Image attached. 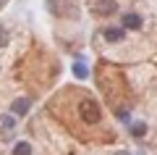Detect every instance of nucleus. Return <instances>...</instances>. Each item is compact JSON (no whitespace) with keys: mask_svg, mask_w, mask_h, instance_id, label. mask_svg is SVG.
<instances>
[{"mask_svg":"<svg viewBox=\"0 0 157 155\" xmlns=\"http://www.w3.org/2000/svg\"><path fill=\"white\" fill-rule=\"evenodd\" d=\"M13 155H32V145L29 142H16L13 145Z\"/></svg>","mask_w":157,"mask_h":155,"instance_id":"0eeeda50","label":"nucleus"},{"mask_svg":"<svg viewBox=\"0 0 157 155\" xmlns=\"http://www.w3.org/2000/svg\"><path fill=\"white\" fill-rule=\"evenodd\" d=\"M141 16L139 13H123V29H141Z\"/></svg>","mask_w":157,"mask_h":155,"instance_id":"39448f33","label":"nucleus"},{"mask_svg":"<svg viewBox=\"0 0 157 155\" xmlns=\"http://www.w3.org/2000/svg\"><path fill=\"white\" fill-rule=\"evenodd\" d=\"M71 71H73V76H76V79H86V76H89V68H86L84 63H73Z\"/></svg>","mask_w":157,"mask_h":155,"instance_id":"423d86ee","label":"nucleus"},{"mask_svg":"<svg viewBox=\"0 0 157 155\" xmlns=\"http://www.w3.org/2000/svg\"><path fill=\"white\" fill-rule=\"evenodd\" d=\"M144 134H147V124H131V137L141 139Z\"/></svg>","mask_w":157,"mask_h":155,"instance_id":"6e6552de","label":"nucleus"},{"mask_svg":"<svg viewBox=\"0 0 157 155\" xmlns=\"http://www.w3.org/2000/svg\"><path fill=\"white\" fill-rule=\"evenodd\" d=\"M0 124H3L6 132H11V129H13V116H0Z\"/></svg>","mask_w":157,"mask_h":155,"instance_id":"1a4fd4ad","label":"nucleus"},{"mask_svg":"<svg viewBox=\"0 0 157 155\" xmlns=\"http://www.w3.org/2000/svg\"><path fill=\"white\" fill-rule=\"evenodd\" d=\"M118 118H121V121H126V124L131 121V116H128V111H118Z\"/></svg>","mask_w":157,"mask_h":155,"instance_id":"9b49d317","label":"nucleus"},{"mask_svg":"<svg viewBox=\"0 0 157 155\" xmlns=\"http://www.w3.org/2000/svg\"><path fill=\"white\" fill-rule=\"evenodd\" d=\"M102 37L107 42H121V39H126V29L123 27H105L102 29Z\"/></svg>","mask_w":157,"mask_h":155,"instance_id":"f257e3e1","label":"nucleus"},{"mask_svg":"<svg viewBox=\"0 0 157 155\" xmlns=\"http://www.w3.org/2000/svg\"><path fill=\"white\" fill-rule=\"evenodd\" d=\"M94 11L100 13V16H110V13L118 11V6H115V0H100V3L94 6Z\"/></svg>","mask_w":157,"mask_h":155,"instance_id":"20e7f679","label":"nucleus"},{"mask_svg":"<svg viewBox=\"0 0 157 155\" xmlns=\"http://www.w3.org/2000/svg\"><path fill=\"white\" fill-rule=\"evenodd\" d=\"M81 116H84V121H89V124H97L100 121V108L94 105V103H84V105H81Z\"/></svg>","mask_w":157,"mask_h":155,"instance_id":"f03ea898","label":"nucleus"},{"mask_svg":"<svg viewBox=\"0 0 157 155\" xmlns=\"http://www.w3.org/2000/svg\"><path fill=\"white\" fill-rule=\"evenodd\" d=\"M3 45H8V32L0 27V47H3Z\"/></svg>","mask_w":157,"mask_h":155,"instance_id":"9d476101","label":"nucleus"},{"mask_svg":"<svg viewBox=\"0 0 157 155\" xmlns=\"http://www.w3.org/2000/svg\"><path fill=\"white\" fill-rule=\"evenodd\" d=\"M29 105H32V103H29V97H18V100H13V105H11V111H13V116H26L29 113Z\"/></svg>","mask_w":157,"mask_h":155,"instance_id":"7ed1b4c3","label":"nucleus"}]
</instances>
